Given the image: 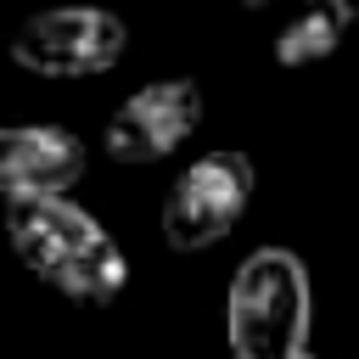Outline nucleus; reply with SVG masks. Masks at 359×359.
Wrapping results in <instances>:
<instances>
[{
    "label": "nucleus",
    "mask_w": 359,
    "mask_h": 359,
    "mask_svg": "<svg viewBox=\"0 0 359 359\" xmlns=\"http://www.w3.org/2000/svg\"><path fill=\"white\" fill-rule=\"evenodd\" d=\"M0 213H6V236H11L17 258L50 292H62L67 303H84V309H107L123 297V286H129L123 247L73 196L0 191Z\"/></svg>",
    "instance_id": "obj_1"
},
{
    "label": "nucleus",
    "mask_w": 359,
    "mask_h": 359,
    "mask_svg": "<svg viewBox=\"0 0 359 359\" xmlns=\"http://www.w3.org/2000/svg\"><path fill=\"white\" fill-rule=\"evenodd\" d=\"M314 286L292 247H258L224 292V342L236 359H303Z\"/></svg>",
    "instance_id": "obj_2"
},
{
    "label": "nucleus",
    "mask_w": 359,
    "mask_h": 359,
    "mask_svg": "<svg viewBox=\"0 0 359 359\" xmlns=\"http://www.w3.org/2000/svg\"><path fill=\"white\" fill-rule=\"evenodd\" d=\"M252 180H258L252 157L230 151V146L224 151H202L196 163H185L180 180L163 196V213H157L163 241L174 252H208L213 241H224L241 224L247 202H252Z\"/></svg>",
    "instance_id": "obj_3"
},
{
    "label": "nucleus",
    "mask_w": 359,
    "mask_h": 359,
    "mask_svg": "<svg viewBox=\"0 0 359 359\" xmlns=\"http://www.w3.org/2000/svg\"><path fill=\"white\" fill-rule=\"evenodd\" d=\"M129 34L101 6H50L11 34V62L39 79H95L118 67Z\"/></svg>",
    "instance_id": "obj_4"
},
{
    "label": "nucleus",
    "mask_w": 359,
    "mask_h": 359,
    "mask_svg": "<svg viewBox=\"0 0 359 359\" xmlns=\"http://www.w3.org/2000/svg\"><path fill=\"white\" fill-rule=\"evenodd\" d=\"M202 129V84L196 79H151L129 101L112 107L101 129V151L123 168H146L174 157Z\"/></svg>",
    "instance_id": "obj_5"
},
{
    "label": "nucleus",
    "mask_w": 359,
    "mask_h": 359,
    "mask_svg": "<svg viewBox=\"0 0 359 359\" xmlns=\"http://www.w3.org/2000/svg\"><path fill=\"white\" fill-rule=\"evenodd\" d=\"M84 180V140L62 123H17L0 129V191L22 196H67Z\"/></svg>",
    "instance_id": "obj_6"
},
{
    "label": "nucleus",
    "mask_w": 359,
    "mask_h": 359,
    "mask_svg": "<svg viewBox=\"0 0 359 359\" xmlns=\"http://www.w3.org/2000/svg\"><path fill=\"white\" fill-rule=\"evenodd\" d=\"M353 0H314V6H303L280 34H275V62L280 67H314V62H325V56H337V45L348 39V28H353Z\"/></svg>",
    "instance_id": "obj_7"
},
{
    "label": "nucleus",
    "mask_w": 359,
    "mask_h": 359,
    "mask_svg": "<svg viewBox=\"0 0 359 359\" xmlns=\"http://www.w3.org/2000/svg\"><path fill=\"white\" fill-rule=\"evenodd\" d=\"M241 6H247V11H264V6H275V0H241Z\"/></svg>",
    "instance_id": "obj_8"
},
{
    "label": "nucleus",
    "mask_w": 359,
    "mask_h": 359,
    "mask_svg": "<svg viewBox=\"0 0 359 359\" xmlns=\"http://www.w3.org/2000/svg\"><path fill=\"white\" fill-rule=\"evenodd\" d=\"M303 359H314V353H303Z\"/></svg>",
    "instance_id": "obj_9"
}]
</instances>
